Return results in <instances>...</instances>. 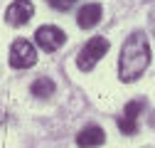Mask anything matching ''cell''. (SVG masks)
I'll list each match as a JSON object with an SVG mask.
<instances>
[{
    "mask_svg": "<svg viewBox=\"0 0 155 148\" xmlns=\"http://www.w3.org/2000/svg\"><path fill=\"white\" fill-rule=\"evenodd\" d=\"M150 64V45H148V35L135 30L121 47V57H118V77L121 82H135Z\"/></svg>",
    "mask_w": 155,
    "mask_h": 148,
    "instance_id": "obj_1",
    "label": "cell"
},
{
    "mask_svg": "<svg viewBox=\"0 0 155 148\" xmlns=\"http://www.w3.org/2000/svg\"><path fill=\"white\" fill-rule=\"evenodd\" d=\"M106 52H108V40L106 37H91V40L79 49V54H76V67L81 72H91L104 59Z\"/></svg>",
    "mask_w": 155,
    "mask_h": 148,
    "instance_id": "obj_2",
    "label": "cell"
},
{
    "mask_svg": "<svg viewBox=\"0 0 155 148\" xmlns=\"http://www.w3.org/2000/svg\"><path fill=\"white\" fill-rule=\"evenodd\" d=\"M37 62V49L30 40H15L12 47H10V67L15 69H27Z\"/></svg>",
    "mask_w": 155,
    "mask_h": 148,
    "instance_id": "obj_3",
    "label": "cell"
},
{
    "mask_svg": "<svg viewBox=\"0 0 155 148\" xmlns=\"http://www.w3.org/2000/svg\"><path fill=\"white\" fill-rule=\"evenodd\" d=\"M35 42L45 52H57L67 42V35H64L62 27H57V25H42L40 30L35 32Z\"/></svg>",
    "mask_w": 155,
    "mask_h": 148,
    "instance_id": "obj_4",
    "label": "cell"
},
{
    "mask_svg": "<svg viewBox=\"0 0 155 148\" xmlns=\"http://www.w3.org/2000/svg\"><path fill=\"white\" fill-rule=\"evenodd\" d=\"M143 109H145V104H143L140 99H135V101H128V104H126L123 114L118 116V128H121V133H126V136L138 133V116H140Z\"/></svg>",
    "mask_w": 155,
    "mask_h": 148,
    "instance_id": "obj_5",
    "label": "cell"
},
{
    "mask_svg": "<svg viewBox=\"0 0 155 148\" xmlns=\"http://www.w3.org/2000/svg\"><path fill=\"white\" fill-rule=\"evenodd\" d=\"M35 15V5L30 0H15V3L5 10V22L12 27H22L25 22H30V17Z\"/></svg>",
    "mask_w": 155,
    "mask_h": 148,
    "instance_id": "obj_6",
    "label": "cell"
},
{
    "mask_svg": "<svg viewBox=\"0 0 155 148\" xmlns=\"http://www.w3.org/2000/svg\"><path fill=\"white\" fill-rule=\"evenodd\" d=\"M106 141V133H104V128L101 126H84L79 133H76V143H79L81 148H96V146H101Z\"/></svg>",
    "mask_w": 155,
    "mask_h": 148,
    "instance_id": "obj_7",
    "label": "cell"
},
{
    "mask_svg": "<svg viewBox=\"0 0 155 148\" xmlns=\"http://www.w3.org/2000/svg\"><path fill=\"white\" fill-rule=\"evenodd\" d=\"M101 5L99 3H86L79 12H76V22H79V27H84V30H91V27H96L101 22Z\"/></svg>",
    "mask_w": 155,
    "mask_h": 148,
    "instance_id": "obj_8",
    "label": "cell"
},
{
    "mask_svg": "<svg viewBox=\"0 0 155 148\" xmlns=\"http://www.w3.org/2000/svg\"><path fill=\"white\" fill-rule=\"evenodd\" d=\"M30 94L37 96V99H49L54 94V82L47 79V77H40V79H35L32 86H30Z\"/></svg>",
    "mask_w": 155,
    "mask_h": 148,
    "instance_id": "obj_9",
    "label": "cell"
},
{
    "mask_svg": "<svg viewBox=\"0 0 155 148\" xmlns=\"http://www.w3.org/2000/svg\"><path fill=\"white\" fill-rule=\"evenodd\" d=\"M74 3H76V0H49V5L54 10H59V12H67L69 8H74Z\"/></svg>",
    "mask_w": 155,
    "mask_h": 148,
    "instance_id": "obj_10",
    "label": "cell"
},
{
    "mask_svg": "<svg viewBox=\"0 0 155 148\" xmlns=\"http://www.w3.org/2000/svg\"><path fill=\"white\" fill-rule=\"evenodd\" d=\"M150 22H153V32H155V12H153V20Z\"/></svg>",
    "mask_w": 155,
    "mask_h": 148,
    "instance_id": "obj_11",
    "label": "cell"
},
{
    "mask_svg": "<svg viewBox=\"0 0 155 148\" xmlns=\"http://www.w3.org/2000/svg\"><path fill=\"white\" fill-rule=\"evenodd\" d=\"M5 121V114H3V111H0V123H3Z\"/></svg>",
    "mask_w": 155,
    "mask_h": 148,
    "instance_id": "obj_12",
    "label": "cell"
}]
</instances>
